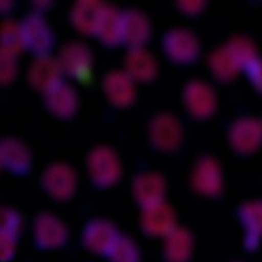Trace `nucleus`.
<instances>
[{
	"mask_svg": "<svg viewBox=\"0 0 262 262\" xmlns=\"http://www.w3.org/2000/svg\"><path fill=\"white\" fill-rule=\"evenodd\" d=\"M256 58L257 48L253 41L245 35H236L215 49L208 63L215 78L228 82L235 78L242 69H247Z\"/></svg>",
	"mask_w": 262,
	"mask_h": 262,
	"instance_id": "f257e3e1",
	"label": "nucleus"
},
{
	"mask_svg": "<svg viewBox=\"0 0 262 262\" xmlns=\"http://www.w3.org/2000/svg\"><path fill=\"white\" fill-rule=\"evenodd\" d=\"M87 164L92 181L99 187H110L121 178L122 167L119 157L108 146L95 148L89 153Z\"/></svg>",
	"mask_w": 262,
	"mask_h": 262,
	"instance_id": "f03ea898",
	"label": "nucleus"
},
{
	"mask_svg": "<svg viewBox=\"0 0 262 262\" xmlns=\"http://www.w3.org/2000/svg\"><path fill=\"white\" fill-rule=\"evenodd\" d=\"M25 49L38 55H48L55 43L53 32L41 14L32 12L21 23Z\"/></svg>",
	"mask_w": 262,
	"mask_h": 262,
	"instance_id": "7ed1b4c3",
	"label": "nucleus"
},
{
	"mask_svg": "<svg viewBox=\"0 0 262 262\" xmlns=\"http://www.w3.org/2000/svg\"><path fill=\"white\" fill-rule=\"evenodd\" d=\"M163 45L167 56L176 63H190L200 53L198 38L186 28H174L166 32Z\"/></svg>",
	"mask_w": 262,
	"mask_h": 262,
	"instance_id": "20e7f679",
	"label": "nucleus"
},
{
	"mask_svg": "<svg viewBox=\"0 0 262 262\" xmlns=\"http://www.w3.org/2000/svg\"><path fill=\"white\" fill-rule=\"evenodd\" d=\"M77 183L75 170L64 163H54L43 174V187L57 201L72 198L76 190Z\"/></svg>",
	"mask_w": 262,
	"mask_h": 262,
	"instance_id": "39448f33",
	"label": "nucleus"
},
{
	"mask_svg": "<svg viewBox=\"0 0 262 262\" xmlns=\"http://www.w3.org/2000/svg\"><path fill=\"white\" fill-rule=\"evenodd\" d=\"M149 139L157 149L172 152L180 146L183 139V128L172 114L160 113L151 121Z\"/></svg>",
	"mask_w": 262,
	"mask_h": 262,
	"instance_id": "423d86ee",
	"label": "nucleus"
},
{
	"mask_svg": "<svg viewBox=\"0 0 262 262\" xmlns=\"http://www.w3.org/2000/svg\"><path fill=\"white\" fill-rule=\"evenodd\" d=\"M183 100L189 113L197 118H206L215 112L217 97L210 85L202 80L189 82L183 92Z\"/></svg>",
	"mask_w": 262,
	"mask_h": 262,
	"instance_id": "0eeeda50",
	"label": "nucleus"
},
{
	"mask_svg": "<svg viewBox=\"0 0 262 262\" xmlns=\"http://www.w3.org/2000/svg\"><path fill=\"white\" fill-rule=\"evenodd\" d=\"M63 73L75 78H86L92 66V51L85 43L72 41L66 43L57 57Z\"/></svg>",
	"mask_w": 262,
	"mask_h": 262,
	"instance_id": "6e6552de",
	"label": "nucleus"
},
{
	"mask_svg": "<svg viewBox=\"0 0 262 262\" xmlns=\"http://www.w3.org/2000/svg\"><path fill=\"white\" fill-rule=\"evenodd\" d=\"M192 185L198 193L205 196H216L223 189L221 167L212 157L206 156L199 160L194 168Z\"/></svg>",
	"mask_w": 262,
	"mask_h": 262,
	"instance_id": "1a4fd4ad",
	"label": "nucleus"
},
{
	"mask_svg": "<svg viewBox=\"0 0 262 262\" xmlns=\"http://www.w3.org/2000/svg\"><path fill=\"white\" fill-rule=\"evenodd\" d=\"M229 140L240 153L255 152L262 144V122L252 117L239 118L231 127Z\"/></svg>",
	"mask_w": 262,
	"mask_h": 262,
	"instance_id": "9d476101",
	"label": "nucleus"
},
{
	"mask_svg": "<svg viewBox=\"0 0 262 262\" xmlns=\"http://www.w3.org/2000/svg\"><path fill=\"white\" fill-rule=\"evenodd\" d=\"M175 212L164 201L143 208L141 226L143 232L151 237H166L176 226Z\"/></svg>",
	"mask_w": 262,
	"mask_h": 262,
	"instance_id": "9b49d317",
	"label": "nucleus"
},
{
	"mask_svg": "<svg viewBox=\"0 0 262 262\" xmlns=\"http://www.w3.org/2000/svg\"><path fill=\"white\" fill-rule=\"evenodd\" d=\"M135 83L125 71L114 70L104 77L103 89L107 99L114 106L127 107L135 100Z\"/></svg>",
	"mask_w": 262,
	"mask_h": 262,
	"instance_id": "f8f14e48",
	"label": "nucleus"
},
{
	"mask_svg": "<svg viewBox=\"0 0 262 262\" xmlns=\"http://www.w3.org/2000/svg\"><path fill=\"white\" fill-rule=\"evenodd\" d=\"M63 74L58 58L48 54L36 56L29 67L28 76L34 88L46 92L62 81Z\"/></svg>",
	"mask_w": 262,
	"mask_h": 262,
	"instance_id": "ddd939ff",
	"label": "nucleus"
},
{
	"mask_svg": "<svg viewBox=\"0 0 262 262\" xmlns=\"http://www.w3.org/2000/svg\"><path fill=\"white\" fill-rule=\"evenodd\" d=\"M34 234L37 245L44 249H58L68 238V230L64 223L49 213L41 214L37 217Z\"/></svg>",
	"mask_w": 262,
	"mask_h": 262,
	"instance_id": "4468645a",
	"label": "nucleus"
},
{
	"mask_svg": "<svg viewBox=\"0 0 262 262\" xmlns=\"http://www.w3.org/2000/svg\"><path fill=\"white\" fill-rule=\"evenodd\" d=\"M116 227L106 220H95L88 225L83 235L84 246L97 255H107L119 237Z\"/></svg>",
	"mask_w": 262,
	"mask_h": 262,
	"instance_id": "2eb2a0df",
	"label": "nucleus"
},
{
	"mask_svg": "<svg viewBox=\"0 0 262 262\" xmlns=\"http://www.w3.org/2000/svg\"><path fill=\"white\" fill-rule=\"evenodd\" d=\"M44 94L46 106L55 116L68 118L76 112L78 106L76 91L63 80Z\"/></svg>",
	"mask_w": 262,
	"mask_h": 262,
	"instance_id": "dca6fc26",
	"label": "nucleus"
},
{
	"mask_svg": "<svg viewBox=\"0 0 262 262\" xmlns=\"http://www.w3.org/2000/svg\"><path fill=\"white\" fill-rule=\"evenodd\" d=\"M105 6V3L96 0H81L75 3L70 15L74 27L81 33L95 35Z\"/></svg>",
	"mask_w": 262,
	"mask_h": 262,
	"instance_id": "f3484780",
	"label": "nucleus"
},
{
	"mask_svg": "<svg viewBox=\"0 0 262 262\" xmlns=\"http://www.w3.org/2000/svg\"><path fill=\"white\" fill-rule=\"evenodd\" d=\"M0 160L3 167L17 175L26 173L32 165V155L27 146L14 138L0 142Z\"/></svg>",
	"mask_w": 262,
	"mask_h": 262,
	"instance_id": "a211bd4d",
	"label": "nucleus"
},
{
	"mask_svg": "<svg viewBox=\"0 0 262 262\" xmlns=\"http://www.w3.org/2000/svg\"><path fill=\"white\" fill-rule=\"evenodd\" d=\"M150 34V23L144 13L137 9L122 12V43L130 48L143 47Z\"/></svg>",
	"mask_w": 262,
	"mask_h": 262,
	"instance_id": "6ab92c4d",
	"label": "nucleus"
},
{
	"mask_svg": "<svg viewBox=\"0 0 262 262\" xmlns=\"http://www.w3.org/2000/svg\"><path fill=\"white\" fill-rule=\"evenodd\" d=\"M133 192L139 204L147 207L163 201L166 183L160 174L144 172L134 179Z\"/></svg>",
	"mask_w": 262,
	"mask_h": 262,
	"instance_id": "aec40b11",
	"label": "nucleus"
},
{
	"mask_svg": "<svg viewBox=\"0 0 262 262\" xmlns=\"http://www.w3.org/2000/svg\"><path fill=\"white\" fill-rule=\"evenodd\" d=\"M124 66V71L134 82L150 81L158 70L155 57L143 46L130 48L126 55Z\"/></svg>",
	"mask_w": 262,
	"mask_h": 262,
	"instance_id": "412c9836",
	"label": "nucleus"
},
{
	"mask_svg": "<svg viewBox=\"0 0 262 262\" xmlns=\"http://www.w3.org/2000/svg\"><path fill=\"white\" fill-rule=\"evenodd\" d=\"M194 240L185 228L176 227L165 237L164 255L169 262H187L192 256Z\"/></svg>",
	"mask_w": 262,
	"mask_h": 262,
	"instance_id": "4be33fe9",
	"label": "nucleus"
},
{
	"mask_svg": "<svg viewBox=\"0 0 262 262\" xmlns=\"http://www.w3.org/2000/svg\"><path fill=\"white\" fill-rule=\"evenodd\" d=\"M95 35L107 46L122 43V12L106 4Z\"/></svg>",
	"mask_w": 262,
	"mask_h": 262,
	"instance_id": "5701e85b",
	"label": "nucleus"
},
{
	"mask_svg": "<svg viewBox=\"0 0 262 262\" xmlns=\"http://www.w3.org/2000/svg\"><path fill=\"white\" fill-rule=\"evenodd\" d=\"M241 218L246 230V244L256 247L262 237V201H252L242 207Z\"/></svg>",
	"mask_w": 262,
	"mask_h": 262,
	"instance_id": "b1692460",
	"label": "nucleus"
},
{
	"mask_svg": "<svg viewBox=\"0 0 262 262\" xmlns=\"http://www.w3.org/2000/svg\"><path fill=\"white\" fill-rule=\"evenodd\" d=\"M25 49L21 23L7 19L0 25V49L16 55Z\"/></svg>",
	"mask_w": 262,
	"mask_h": 262,
	"instance_id": "393cba45",
	"label": "nucleus"
},
{
	"mask_svg": "<svg viewBox=\"0 0 262 262\" xmlns=\"http://www.w3.org/2000/svg\"><path fill=\"white\" fill-rule=\"evenodd\" d=\"M112 262H140L138 247L128 237L119 236L107 254Z\"/></svg>",
	"mask_w": 262,
	"mask_h": 262,
	"instance_id": "a878e982",
	"label": "nucleus"
},
{
	"mask_svg": "<svg viewBox=\"0 0 262 262\" xmlns=\"http://www.w3.org/2000/svg\"><path fill=\"white\" fill-rule=\"evenodd\" d=\"M18 235L17 231L0 226V262H8L13 258Z\"/></svg>",
	"mask_w": 262,
	"mask_h": 262,
	"instance_id": "bb28decb",
	"label": "nucleus"
},
{
	"mask_svg": "<svg viewBox=\"0 0 262 262\" xmlns=\"http://www.w3.org/2000/svg\"><path fill=\"white\" fill-rule=\"evenodd\" d=\"M18 72L16 55L0 49V85L10 83Z\"/></svg>",
	"mask_w": 262,
	"mask_h": 262,
	"instance_id": "cd10ccee",
	"label": "nucleus"
},
{
	"mask_svg": "<svg viewBox=\"0 0 262 262\" xmlns=\"http://www.w3.org/2000/svg\"><path fill=\"white\" fill-rule=\"evenodd\" d=\"M21 216L16 211L9 208L0 209V226L13 229L20 232L21 229Z\"/></svg>",
	"mask_w": 262,
	"mask_h": 262,
	"instance_id": "c85d7f7f",
	"label": "nucleus"
},
{
	"mask_svg": "<svg viewBox=\"0 0 262 262\" xmlns=\"http://www.w3.org/2000/svg\"><path fill=\"white\" fill-rule=\"evenodd\" d=\"M246 69L254 86L262 92V59L256 58Z\"/></svg>",
	"mask_w": 262,
	"mask_h": 262,
	"instance_id": "c756f323",
	"label": "nucleus"
},
{
	"mask_svg": "<svg viewBox=\"0 0 262 262\" xmlns=\"http://www.w3.org/2000/svg\"><path fill=\"white\" fill-rule=\"evenodd\" d=\"M180 10L187 15H196L200 13L206 6L204 1L200 0H190V1H180L177 3Z\"/></svg>",
	"mask_w": 262,
	"mask_h": 262,
	"instance_id": "7c9ffc66",
	"label": "nucleus"
},
{
	"mask_svg": "<svg viewBox=\"0 0 262 262\" xmlns=\"http://www.w3.org/2000/svg\"><path fill=\"white\" fill-rule=\"evenodd\" d=\"M13 7V3L10 1H0V13H6Z\"/></svg>",
	"mask_w": 262,
	"mask_h": 262,
	"instance_id": "2f4dec72",
	"label": "nucleus"
},
{
	"mask_svg": "<svg viewBox=\"0 0 262 262\" xmlns=\"http://www.w3.org/2000/svg\"><path fill=\"white\" fill-rule=\"evenodd\" d=\"M2 167H3V165H2L1 160H0V169H1Z\"/></svg>",
	"mask_w": 262,
	"mask_h": 262,
	"instance_id": "473e14b6",
	"label": "nucleus"
}]
</instances>
